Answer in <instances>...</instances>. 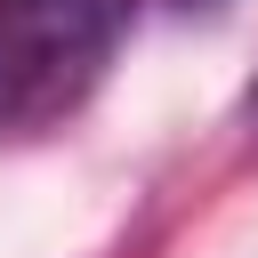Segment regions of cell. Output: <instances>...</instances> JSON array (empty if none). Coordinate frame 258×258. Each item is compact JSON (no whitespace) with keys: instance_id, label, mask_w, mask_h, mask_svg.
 Here are the masks:
<instances>
[{"instance_id":"obj_1","label":"cell","mask_w":258,"mask_h":258,"mask_svg":"<svg viewBox=\"0 0 258 258\" xmlns=\"http://www.w3.org/2000/svg\"><path fill=\"white\" fill-rule=\"evenodd\" d=\"M137 0H0V145L48 137L105 81Z\"/></svg>"},{"instance_id":"obj_2","label":"cell","mask_w":258,"mask_h":258,"mask_svg":"<svg viewBox=\"0 0 258 258\" xmlns=\"http://www.w3.org/2000/svg\"><path fill=\"white\" fill-rule=\"evenodd\" d=\"M177 8H218V0H177Z\"/></svg>"},{"instance_id":"obj_3","label":"cell","mask_w":258,"mask_h":258,"mask_svg":"<svg viewBox=\"0 0 258 258\" xmlns=\"http://www.w3.org/2000/svg\"><path fill=\"white\" fill-rule=\"evenodd\" d=\"M250 105H258V89H250Z\"/></svg>"}]
</instances>
